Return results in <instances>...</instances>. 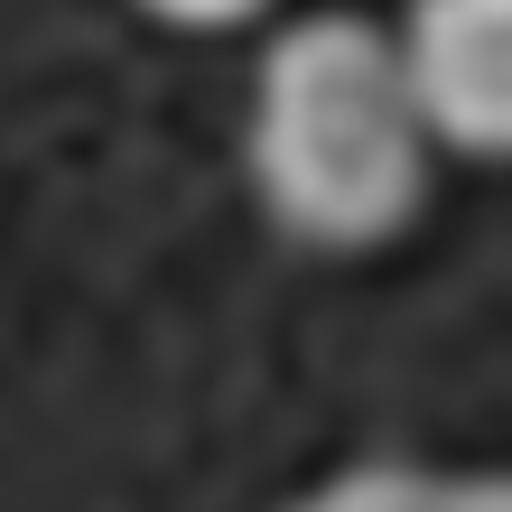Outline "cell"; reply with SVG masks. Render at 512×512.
Masks as SVG:
<instances>
[{"instance_id": "cell-1", "label": "cell", "mask_w": 512, "mask_h": 512, "mask_svg": "<svg viewBox=\"0 0 512 512\" xmlns=\"http://www.w3.org/2000/svg\"><path fill=\"white\" fill-rule=\"evenodd\" d=\"M252 187L308 252H382L429 196V131L401 94L391 38L364 10L270 28L252 66Z\"/></svg>"}, {"instance_id": "cell-2", "label": "cell", "mask_w": 512, "mask_h": 512, "mask_svg": "<svg viewBox=\"0 0 512 512\" xmlns=\"http://www.w3.org/2000/svg\"><path fill=\"white\" fill-rule=\"evenodd\" d=\"M391 38L401 94L429 149L447 159H503L512 149V0H410Z\"/></svg>"}, {"instance_id": "cell-3", "label": "cell", "mask_w": 512, "mask_h": 512, "mask_svg": "<svg viewBox=\"0 0 512 512\" xmlns=\"http://www.w3.org/2000/svg\"><path fill=\"white\" fill-rule=\"evenodd\" d=\"M438 503V475H419L401 457H382V466H345V475H326L317 494H298L289 512H429Z\"/></svg>"}, {"instance_id": "cell-4", "label": "cell", "mask_w": 512, "mask_h": 512, "mask_svg": "<svg viewBox=\"0 0 512 512\" xmlns=\"http://www.w3.org/2000/svg\"><path fill=\"white\" fill-rule=\"evenodd\" d=\"M131 10L159 19V28H177V38H224V28L270 19V0H131Z\"/></svg>"}, {"instance_id": "cell-5", "label": "cell", "mask_w": 512, "mask_h": 512, "mask_svg": "<svg viewBox=\"0 0 512 512\" xmlns=\"http://www.w3.org/2000/svg\"><path fill=\"white\" fill-rule=\"evenodd\" d=\"M429 512H512V485H503V475H438Z\"/></svg>"}]
</instances>
